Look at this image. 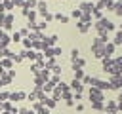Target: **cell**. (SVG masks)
<instances>
[{
  "mask_svg": "<svg viewBox=\"0 0 122 114\" xmlns=\"http://www.w3.org/2000/svg\"><path fill=\"white\" fill-rule=\"evenodd\" d=\"M69 87H71L72 93H82V91H84V84H82L80 80H76V78L71 80V86H69Z\"/></svg>",
  "mask_w": 122,
  "mask_h": 114,
  "instance_id": "5",
  "label": "cell"
},
{
  "mask_svg": "<svg viewBox=\"0 0 122 114\" xmlns=\"http://www.w3.org/2000/svg\"><path fill=\"white\" fill-rule=\"evenodd\" d=\"M105 114H118V112H105Z\"/></svg>",
  "mask_w": 122,
  "mask_h": 114,
  "instance_id": "39",
  "label": "cell"
},
{
  "mask_svg": "<svg viewBox=\"0 0 122 114\" xmlns=\"http://www.w3.org/2000/svg\"><path fill=\"white\" fill-rule=\"evenodd\" d=\"M0 101H10V91H2L0 93Z\"/></svg>",
  "mask_w": 122,
  "mask_h": 114,
  "instance_id": "32",
  "label": "cell"
},
{
  "mask_svg": "<svg viewBox=\"0 0 122 114\" xmlns=\"http://www.w3.org/2000/svg\"><path fill=\"white\" fill-rule=\"evenodd\" d=\"M57 34H51V36H44V49L46 48H51V46H57Z\"/></svg>",
  "mask_w": 122,
  "mask_h": 114,
  "instance_id": "6",
  "label": "cell"
},
{
  "mask_svg": "<svg viewBox=\"0 0 122 114\" xmlns=\"http://www.w3.org/2000/svg\"><path fill=\"white\" fill-rule=\"evenodd\" d=\"M51 70H53V74H59V76H61V66H59V65H53Z\"/></svg>",
  "mask_w": 122,
  "mask_h": 114,
  "instance_id": "33",
  "label": "cell"
},
{
  "mask_svg": "<svg viewBox=\"0 0 122 114\" xmlns=\"http://www.w3.org/2000/svg\"><path fill=\"white\" fill-rule=\"evenodd\" d=\"M101 17H103V11H101V10H93V11H92V19H97V21H99Z\"/></svg>",
  "mask_w": 122,
  "mask_h": 114,
  "instance_id": "23",
  "label": "cell"
},
{
  "mask_svg": "<svg viewBox=\"0 0 122 114\" xmlns=\"http://www.w3.org/2000/svg\"><path fill=\"white\" fill-rule=\"evenodd\" d=\"M36 2H38V0H25L23 6H21V8H23V15H27L30 10H34V8H36Z\"/></svg>",
  "mask_w": 122,
  "mask_h": 114,
  "instance_id": "8",
  "label": "cell"
},
{
  "mask_svg": "<svg viewBox=\"0 0 122 114\" xmlns=\"http://www.w3.org/2000/svg\"><path fill=\"white\" fill-rule=\"evenodd\" d=\"M112 44H114V46H120V44H122V30H118V32L114 34V40H112Z\"/></svg>",
  "mask_w": 122,
  "mask_h": 114,
  "instance_id": "22",
  "label": "cell"
},
{
  "mask_svg": "<svg viewBox=\"0 0 122 114\" xmlns=\"http://www.w3.org/2000/svg\"><path fill=\"white\" fill-rule=\"evenodd\" d=\"M71 17H74V19H78V21H80V17H82V11H80L78 8H72V10H71Z\"/></svg>",
  "mask_w": 122,
  "mask_h": 114,
  "instance_id": "20",
  "label": "cell"
},
{
  "mask_svg": "<svg viewBox=\"0 0 122 114\" xmlns=\"http://www.w3.org/2000/svg\"><path fill=\"white\" fill-rule=\"evenodd\" d=\"M120 30H122V25H120Z\"/></svg>",
  "mask_w": 122,
  "mask_h": 114,
  "instance_id": "40",
  "label": "cell"
},
{
  "mask_svg": "<svg viewBox=\"0 0 122 114\" xmlns=\"http://www.w3.org/2000/svg\"><path fill=\"white\" fill-rule=\"evenodd\" d=\"M72 74H74V78H76V80H82L86 72H84V68H72Z\"/></svg>",
  "mask_w": 122,
  "mask_h": 114,
  "instance_id": "18",
  "label": "cell"
},
{
  "mask_svg": "<svg viewBox=\"0 0 122 114\" xmlns=\"http://www.w3.org/2000/svg\"><path fill=\"white\" fill-rule=\"evenodd\" d=\"M84 65H86V61H84L82 57H78V59H74V61H72V68H82Z\"/></svg>",
  "mask_w": 122,
  "mask_h": 114,
  "instance_id": "17",
  "label": "cell"
},
{
  "mask_svg": "<svg viewBox=\"0 0 122 114\" xmlns=\"http://www.w3.org/2000/svg\"><path fill=\"white\" fill-rule=\"evenodd\" d=\"M88 95H90V101L92 103H95V101H105V95H103V91L101 89H97V87H90V91H88Z\"/></svg>",
  "mask_w": 122,
  "mask_h": 114,
  "instance_id": "2",
  "label": "cell"
},
{
  "mask_svg": "<svg viewBox=\"0 0 122 114\" xmlns=\"http://www.w3.org/2000/svg\"><path fill=\"white\" fill-rule=\"evenodd\" d=\"M78 10H80L82 13H92V11L95 10V4H93L92 0H86V2H80V6H78Z\"/></svg>",
  "mask_w": 122,
  "mask_h": 114,
  "instance_id": "4",
  "label": "cell"
},
{
  "mask_svg": "<svg viewBox=\"0 0 122 114\" xmlns=\"http://www.w3.org/2000/svg\"><path fill=\"white\" fill-rule=\"evenodd\" d=\"M42 104H44V106H46V108H48V110H50V108H53V106H55V104H57V101H55V99H53V97H46V99H44V101H42Z\"/></svg>",
  "mask_w": 122,
  "mask_h": 114,
  "instance_id": "13",
  "label": "cell"
},
{
  "mask_svg": "<svg viewBox=\"0 0 122 114\" xmlns=\"http://www.w3.org/2000/svg\"><path fill=\"white\" fill-rule=\"evenodd\" d=\"M53 19H57V21H59V23H69V19H71V17H69V15H65V13H61V11H59V13H53Z\"/></svg>",
  "mask_w": 122,
  "mask_h": 114,
  "instance_id": "15",
  "label": "cell"
},
{
  "mask_svg": "<svg viewBox=\"0 0 122 114\" xmlns=\"http://www.w3.org/2000/svg\"><path fill=\"white\" fill-rule=\"evenodd\" d=\"M92 108L93 110H105V103L103 101H95V103H92Z\"/></svg>",
  "mask_w": 122,
  "mask_h": 114,
  "instance_id": "19",
  "label": "cell"
},
{
  "mask_svg": "<svg viewBox=\"0 0 122 114\" xmlns=\"http://www.w3.org/2000/svg\"><path fill=\"white\" fill-rule=\"evenodd\" d=\"M27 101H30V103H34V101H36V93H34V91H30V93H27Z\"/></svg>",
  "mask_w": 122,
  "mask_h": 114,
  "instance_id": "31",
  "label": "cell"
},
{
  "mask_svg": "<svg viewBox=\"0 0 122 114\" xmlns=\"http://www.w3.org/2000/svg\"><path fill=\"white\" fill-rule=\"evenodd\" d=\"M114 48H116V46H114L112 42H107V44L103 46V53H105V57H111V55L114 53Z\"/></svg>",
  "mask_w": 122,
  "mask_h": 114,
  "instance_id": "10",
  "label": "cell"
},
{
  "mask_svg": "<svg viewBox=\"0 0 122 114\" xmlns=\"http://www.w3.org/2000/svg\"><path fill=\"white\" fill-rule=\"evenodd\" d=\"M36 15H38V11H36V10H30V11H29L25 17L29 19V23H34V21H36Z\"/></svg>",
  "mask_w": 122,
  "mask_h": 114,
  "instance_id": "16",
  "label": "cell"
},
{
  "mask_svg": "<svg viewBox=\"0 0 122 114\" xmlns=\"http://www.w3.org/2000/svg\"><path fill=\"white\" fill-rule=\"evenodd\" d=\"M65 103H67V106H74V99L71 97V99H65Z\"/></svg>",
  "mask_w": 122,
  "mask_h": 114,
  "instance_id": "34",
  "label": "cell"
},
{
  "mask_svg": "<svg viewBox=\"0 0 122 114\" xmlns=\"http://www.w3.org/2000/svg\"><path fill=\"white\" fill-rule=\"evenodd\" d=\"M78 57H80V49H78V48H72V49H71V59L74 61V59H78Z\"/></svg>",
  "mask_w": 122,
  "mask_h": 114,
  "instance_id": "24",
  "label": "cell"
},
{
  "mask_svg": "<svg viewBox=\"0 0 122 114\" xmlns=\"http://www.w3.org/2000/svg\"><path fill=\"white\" fill-rule=\"evenodd\" d=\"M23 46L27 48V49H32V40L27 36V38H23Z\"/></svg>",
  "mask_w": 122,
  "mask_h": 114,
  "instance_id": "27",
  "label": "cell"
},
{
  "mask_svg": "<svg viewBox=\"0 0 122 114\" xmlns=\"http://www.w3.org/2000/svg\"><path fill=\"white\" fill-rule=\"evenodd\" d=\"M10 59H11L13 63H23V61H25V57H23L21 53H17V55H15V53H11V57H10Z\"/></svg>",
  "mask_w": 122,
  "mask_h": 114,
  "instance_id": "21",
  "label": "cell"
},
{
  "mask_svg": "<svg viewBox=\"0 0 122 114\" xmlns=\"http://www.w3.org/2000/svg\"><path fill=\"white\" fill-rule=\"evenodd\" d=\"M50 82H51V84H55V86H57V84H59V82H61V76H59V74H53V76H51V78H50Z\"/></svg>",
  "mask_w": 122,
  "mask_h": 114,
  "instance_id": "29",
  "label": "cell"
},
{
  "mask_svg": "<svg viewBox=\"0 0 122 114\" xmlns=\"http://www.w3.org/2000/svg\"><path fill=\"white\" fill-rule=\"evenodd\" d=\"M42 17H44V21H46V23H50V21H53V13H50V11H46V13L42 15Z\"/></svg>",
  "mask_w": 122,
  "mask_h": 114,
  "instance_id": "28",
  "label": "cell"
},
{
  "mask_svg": "<svg viewBox=\"0 0 122 114\" xmlns=\"http://www.w3.org/2000/svg\"><path fill=\"white\" fill-rule=\"evenodd\" d=\"M116 110H118V112H122V101H120V99L116 101Z\"/></svg>",
  "mask_w": 122,
  "mask_h": 114,
  "instance_id": "35",
  "label": "cell"
},
{
  "mask_svg": "<svg viewBox=\"0 0 122 114\" xmlns=\"http://www.w3.org/2000/svg\"><path fill=\"white\" fill-rule=\"evenodd\" d=\"M36 11H38L40 15H44V13L48 11V4H46V0H38V2H36Z\"/></svg>",
  "mask_w": 122,
  "mask_h": 114,
  "instance_id": "11",
  "label": "cell"
},
{
  "mask_svg": "<svg viewBox=\"0 0 122 114\" xmlns=\"http://www.w3.org/2000/svg\"><path fill=\"white\" fill-rule=\"evenodd\" d=\"M10 38H11V40H13V42H21V34H19V32H17V30H15V32H13V34H11V36H10Z\"/></svg>",
  "mask_w": 122,
  "mask_h": 114,
  "instance_id": "30",
  "label": "cell"
},
{
  "mask_svg": "<svg viewBox=\"0 0 122 114\" xmlns=\"http://www.w3.org/2000/svg\"><path fill=\"white\" fill-rule=\"evenodd\" d=\"M103 112H118V110H116V101H107Z\"/></svg>",
  "mask_w": 122,
  "mask_h": 114,
  "instance_id": "14",
  "label": "cell"
},
{
  "mask_svg": "<svg viewBox=\"0 0 122 114\" xmlns=\"http://www.w3.org/2000/svg\"><path fill=\"white\" fill-rule=\"evenodd\" d=\"M42 53H44L46 59H50V57H57V55H61V48H59V46H51V48H46Z\"/></svg>",
  "mask_w": 122,
  "mask_h": 114,
  "instance_id": "3",
  "label": "cell"
},
{
  "mask_svg": "<svg viewBox=\"0 0 122 114\" xmlns=\"http://www.w3.org/2000/svg\"><path fill=\"white\" fill-rule=\"evenodd\" d=\"M23 99H27V93L25 91H11L10 93V101L11 103H17V101H23Z\"/></svg>",
  "mask_w": 122,
  "mask_h": 114,
  "instance_id": "7",
  "label": "cell"
},
{
  "mask_svg": "<svg viewBox=\"0 0 122 114\" xmlns=\"http://www.w3.org/2000/svg\"><path fill=\"white\" fill-rule=\"evenodd\" d=\"M50 114H51V112H50Z\"/></svg>",
  "mask_w": 122,
  "mask_h": 114,
  "instance_id": "41",
  "label": "cell"
},
{
  "mask_svg": "<svg viewBox=\"0 0 122 114\" xmlns=\"http://www.w3.org/2000/svg\"><path fill=\"white\" fill-rule=\"evenodd\" d=\"M93 27H95V30H97V32H99V30H107V32L114 30V23H112V21H109L107 17H101L97 23H93Z\"/></svg>",
  "mask_w": 122,
  "mask_h": 114,
  "instance_id": "1",
  "label": "cell"
},
{
  "mask_svg": "<svg viewBox=\"0 0 122 114\" xmlns=\"http://www.w3.org/2000/svg\"><path fill=\"white\" fill-rule=\"evenodd\" d=\"M76 110H78V112H82V110H84V104H80V103H78V104H76Z\"/></svg>",
  "mask_w": 122,
  "mask_h": 114,
  "instance_id": "37",
  "label": "cell"
},
{
  "mask_svg": "<svg viewBox=\"0 0 122 114\" xmlns=\"http://www.w3.org/2000/svg\"><path fill=\"white\" fill-rule=\"evenodd\" d=\"M76 28H78V32L86 34V32L92 28V23H88V21H78V23H76Z\"/></svg>",
  "mask_w": 122,
  "mask_h": 114,
  "instance_id": "9",
  "label": "cell"
},
{
  "mask_svg": "<svg viewBox=\"0 0 122 114\" xmlns=\"http://www.w3.org/2000/svg\"><path fill=\"white\" fill-rule=\"evenodd\" d=\"M112 11H114L116 15H122V2H116L114 8H112Z\"/></svg>",
  "mask_w": 122,
  "mask_h": 114,
  "instance_id": "26",
  "label": "cell"
},
{
  "mask_svg": "<svg viewBox=\"0 0 122 114\" xmlns=\"http://www.w3.org/2000/svg\"><path fill=\"white\" fill-rule=\"evenodd\" d=\"M23 2H25V0H11L13 6H23Z\"/></svg>",
  "mask_w": 122,
  "mask_h": 114,
  "instance_id": "36",
  "label": "cell"
},
{
  "mask_svg": "<svg viewBox=\"0 0 122 114\" xmlns=\"http://www.w3.org/2000/svg\"><path fill=\"white\" fill-rule=\"evenodd\" d=\"M0 63H2V66H4V68H10V66H11V65H13V61H11V59H10V57H6V59H2V61H0Z\"/></svg>",
  "mask_w": 122,
  "mask_h": 114,
  "instance_id": "25",
  "label": "cell"
},
{
  "mask_svg": "<svg viewBox=\"0 0 122 114\" xmlns=\"http://www.w3.org/2000/svg\"><path fill=\"white\" fill-rule=\"evenodd\" d=\"M112 65H114V59H111V57H103V70H105V72H109Z\"/></svg>",
  "mask_w": 122,
  "mask_h": 114,
  "instance_id": "12",
  "label": "cell"
},
{
  "mask_svg": "<svg viewBox=\"0 0 122 114\" xmlns=\"http://www.w3.org/2000/svg\"><path fill=\"white\" fill-rule=\"evenodd\" d=\"M2 114H13V112H8V110H4V112H2Z\"/></svg>",
  "mask_w": 122,
  "mask_h": 114,
  "instance_id": "38",
  "label": "cell"
}]
</instances>
